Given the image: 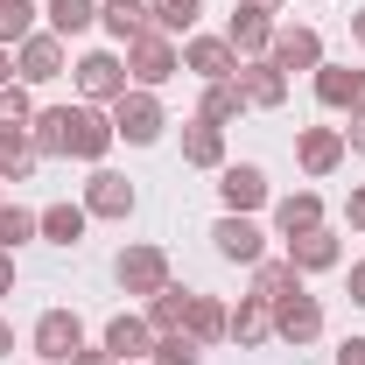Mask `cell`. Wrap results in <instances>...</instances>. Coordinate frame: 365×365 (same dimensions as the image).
<instances>
[{
  "mask_svg": "<svg viewBox=\"0 0 365 365\" xmlns=\"http://www.w3.org/2000/svg\"><path fill=\"white\" fill-rule=\"evenodd\" d=\"M36 36V0H0V49Z\"/></svg>",
  "mask_w": 365,
  "mask_h": 365,
  "instance_id": "obj_32",
  "label": "cell"
},
{
  "mask_svg": "<svg viewBox=\"0 0 365 365\" xmlns=\"http://www.w3.org/2000/svg\"><path fill=\"white\" fill-rule=\"evenodd\" d=\"M85 211L91 218H127V211H134V182L113 176V169H98V176L85 182Z\"/></svg>",
  "mask_w": 365,
  "mask_h": 365,
  "instance_id": "obj_14",
  "label": "cell"
},
{
  "mask_svg": "<svg viewBox=\"0 0 365 365\" xmlns=\"http://www.w3.org/2000/svg\"><path fill=\"white\" fill-rule=\"evenodd\" d=\"M317 330H323L317 295H302V288H295V295H281V302H274V337H288V344H309Z\"/></svg>",
  "mask_w": 365,
  "mask_h": 365,
  "instance_id": "obj_8",
  "label": "cell"
},
{
  "mask_svg": "<svg viewBox=\"0 0 365 365\" xmlns=\"http://www.w3.org/2000/svg\"><path fill=\"white\" fill-rule=\"evenodd\" d=\"M14 71H21L29 85L63 78V36H29V43H21V56H14Z\"/></svg>",
  "mask_w": 365,
  "mask_h": 365,
  "instance_id": "obj_16",
  "label": "cell"
},
{
  "mask_svg": "<svg viewBox=\"0 0 365 365\" xmlns=\"http://www.w3.org/2000/svg\"><path fill=\"white\" fill-rule=\"evenodd\" d=\"M225 302H218V295H190V317H182V330H190V337H197V344H218V337H225Z\"/></svg>",
  "mask_w": 365,
  "mask_h": 365,
  "instance_id": "obj_23",
  "label": "cell"
},
{
  "mask_svg": "<svg viewBox=\"0 0 365 365\" xmlns=\"http://www.w3.org/2000/svg\"><path fill=\"white\" fill-rule=\"evenodd\" d=\"M85 204H49L43 211V239H56V246H78V239H85Z\"/></svg>",
  "mask_w": 365,
  "mask_h": 365,
  "instance_id": "obj_26",
  "label": "cell"
},
{
  "mask_svg": "<svg viewBox=\"0 0 365 365\" xmlns=\"http://www.w3.org/2000/svg\"><path fill=\"white\" fill-rule=\"evenodd\" d=\"M7 78H14V63H7V49H0V85H7Z\"/></svg>",
  "mask_w": 365,
  "mask_h": 365,
  "instance_id": "obj_45",
  "label": "cell"
},
{
  "mask_svg": "<svg viewBox=\"0 0 365 365\" xmlns=\"http://www.w3.org/2000/svg\"><path fill=\"white\" fill-rule=\"evenodd\" d=\"M113 120L98 113V106H63V155H78V162H98L106 148H113Z\"/></svg>",
  "mask_w": 365,
  "mask_h": 365,
  "instance_id": "obj_2",
  "label": "cell"
},
{
  "mask_svg": "<svg viewBox=\"0 0 365 365\" xmlns=\"http://www.w3.org/2000/svg\"><path fill=\"white\" fill-rule=\"evenodd\" d=\"M337 365H365V337H344L337 344Z\"/></svg>",
  "mask_w": 365,
  "mask_h": 365,
  "instance_id": "obj_36",
  "label": "cell"
},
{
  "mask_svg": "<svg viewBox=\"0 0 365 365\" xmlns=\"http://www.w3.org/2000/svg\"><path fill=\"white\" fill-rule=\"evenodd\" d=\"M239 106H246V98H239V85H204V106H197V120H211V127H225V120H239Z\"/></svg>",
  "mask_w": 365,
  "mask_h": 365,
  "instance_id": "obj_31",
  "label": "cell"
},
{
  "mask_svg": "<svg viewBox=\"0 0 365 365\" xmlns=\"http://www.w3.org/2000/svg\"><path fill=\"white\" fill-rule=\"evenodd\" d=\"M288 260L302 274H323V267H337V239L317 225V232H302V239H288Z\"/></svg>",
  "mask_w": 365,
  "mask_h": 365,
  "instance_id": "obj_24",
  "label": "cell"
},
{
  "mask_svg": "<svg viewBox=\"0 0 365 365\" xmlns=\"http://www.w3.org/2000/svg\"><path fill=\"white\" fill-rule=\"evenodd\" d=\"M351 302H365V260L351 267Z\"/></svg>",
  "mask_w": 365,
  "mask_h": 365,
  "instance_id": "obj_41",
  "label": "cell"
},
{
  "mask_svg": "<svg viewBox=\"0 0 365 365\" xmlns=\"http://www.w3.org/2000/svg\"><path fill=\"white\" fill-rule=\"evenodd\" d=\"M113 134H127L134 148H148V140L162 134V98L140 85V91H120L113 98Z\"/></svg>",
  "mask_w": 365,
  "mask_h": 365,
  "instance_id": "obj_3",
  "label": "cell"
},
{
  "mask_svg": "<svg viewBox=\"0 0 365 365\" xmlns=\"http://www.w3.org/2000/svg\"><path fill=\"white\" fill-rule=\"evenodd\" d=\"M211 239H218V253H225V260H239V267H260V225H253V218L225 211V218L211 225Z\"/></svg>",
  "mask_w": 365,
  "mask_h": 365,
  "instance_id": "obj_12",
  "label": "cell"
},
{
  "mask_svg": "<svg viewBox=\"0 0 365 365\" xmlns=\"http://www.w3.org/2000/svg\"><path fill=\"white\" fill-rule=\"evenodd\" d=\"M36 351H43V365H71L85 351V323L71 317V309H43L36 317Z\"/></svg>",
  "mask_w": 365,
  "mask_h": 365,
  "instance_id": "obj_5",
  "label": "cell"
},
{
  "mask_svg": "<svg viewBox=\"0 0 365 365\" xmlns=\"http://www.w3.org/2000/svg\"><path fill=\"white\" fill-rule=\"evenodd\" d=\"M0 351H14V330H7V323H0Z\"/></svg>",
  "mask_w": 365,
  "mask_h": 365,
  "instance_id": "obj_44",
  "label": "cell"
},
{
  "mask_svg": "<svg viewBox=\"0 0 365 365\" xmlns=\"http://www.w3.org/2000/svg\"><path fill=\"white\" fill-rule=\"evenodd\" d=\"M239 7H260V14H274V7H281V0H239Z\"/></svg>",
  "mask_w": 365,
  "mask_h": 365,
  "instance_id": "obj_43",
  "label": "cell"
},
{
  "mask_svg": "<svg viewBox=\"0 0 365 365\" xmlns=\"http://www.w3.org/2000/svg\"><path fill=\"white\" fill-rule=\"evenodd\" d=\"M36 162H43V155H36L29 127H0V182H21Z\"/></svg>",
  "mask_w": 365,
  "mask_h": 365,
  "instance_id": "obj_21",
  "label": "cell"
},
{
  "mask_svg": "<svg viewBox=\"0 0 365 365\" xmlns=\"http://www.w3.org/2000/svg\"><path fill=\"white\" fill-rule=\"evenodd\" d=\"M113 274H120L127 295H162V288H169V253H162V246H127V253L113 260Z\"/></svg>",
  "mask_w": 365,
  "mask_h": 365,
  "instance_id": "obj_4",
  "label": "cell"
},
{
  "mask_svg": "<svg viewBox=\"0 0 365 365\" xmlns=\"http://www.w3.org/2000/svg\"><path fill=\"white\" fill-rule=\"evenodd\" d=\"M182 162H190V169H218V162H225V134H218L211 120H190V127H182Z\"/></svg>",
  "mask_w": 365,
  "mask_h": 365,
  "instance_id": "obj_20",
  "label": "cell"
},
{
  "mask_svg": "<svg viewBox=\"0 0 365 365\" xmlns=\"http://www.w3.org/2000/svg\"><path fill=\"white\" fill-rule=\"evenodd\" d=\"M351 43H365V7H359V14H351Z\"/></svg>",
  "mask_w": 365,
  "mask_h": 365,
  "instance_id": "obj_42",
  "label": "cell"
},
{
  "mask_svg": "<svg viewBox=\"0 0 365 365\" xmlns=\"http://www.w3.org/2000/svg\"><path fill=\"white\" fill-rule=\"evenodd\" d=\"M98 21H106L120 43H134V36L155 29V7H148V0H106V7H98Z\"/></svg>",
  "mask_w": 365,
  "mask_h": 365,
  "instance_id": "obj_19",
  "label": "cell"
},
{
  "mask_svg": "<svg viewBox=\"0 0 365 365\" xmlns=\"http://www.w3.org/2000/svg\"><path fill=\"white\" fill-rule=\"evenodd\" d=\"M106 351H113L120 365L148 359V351H155V323H148V317H113V323H106Z\"/></svg>",
  "mask_w": 365,
  "mask_h": 365,
  "instance_id": "obj_17",
  "label": "cell"
},
{
  "mask_svg": "<svg viewBox=\"0 0 365 365\" xmlns=\"http://www.w3.org/2000/svg\"><path fill=\"white\" fill-rule=\"evenodd\" d=\"M344 211H351V225L365 232V190H351V204H344Z\"/></svg>",
  "mask_w": 365,
  "mask_h": 365,
  "instance_id": "obj_38",
  "label": "cell"
},
{
  "mask_svg": "<svg viewBox=\"0 0 365 365\" xmlns=\"http://www.w3.org/2000/svg\"><path fill=\"white\" fill-rule=\"evenodd\" d=\"M78 91H85V106H113L127 91V63L113 49H91L85 63H78Z\"/></svg>",
  "mask_w": 365,
  "mask_h": 365,
  "instance_id": "obj_6",
  "label": "cell"
},
{
  "mask_svg": "<svg viewBox=\"0 0 365 365\" xmlns=\"http://www.w3.org/2000/svg\"><path fill=\"white\" fill-rule=\"evenodd\" d=\"M182 317H190V288H162V295H148V323H155V337L162 330H182Z\"/></svg>",
  "mask_w": 365,
  "mask_h": 365,
  "instance_id": "obj_27",
  "label": "cell"
},
{
  "mask_svg": "<svg viewBox=\"0 0 365 365\" xmlns=\"http://www.w3.org/2000/svg\"><path fill=\"white\" fill-rule=\"evenodd\" d=\"M29 232H43V211H21V204H0V246L14 253V239H29Z\"/></svg>",
  "mask_w": 365,
  "mask_h": 365,
  "instance_id": "obj_34",
  "label": "cell"
},
{
  "mask_svg": "<svg viewBox=\"0 0 365 365\" xmlns=\"http://www.w3.org/2000/svg\"><path fill=\"white\" fill-rule=\"evenodd\" d=\"M218 197H225V211L246 218V211H260V204H267V176H260L253 162H232L225 176H218Z\"/></svg>",
  "mask_w": 365,
  "mask_h": 365,
  "instance_id": "obj_11",
  "label": "cell"
},
{
  "mask_svg": "<svg viewBox=\"0 0 365 365\" xmlns=\"http://www.w3.org/2000/svg\"><path fill=\"white\" fill-rule=\"evenodd\" d=\"M295 155H302V169H309V176H330V169L344 162V134H337V127H302Z\"/></svg>",
  "mask_w": 365,
  "mask_h": 365,
  "instance_id": "obj_18",
  "label": "cell"
},
{
  "mask_svg": "<svg viewBox=\"0 0 365 365\" xmlns=\"http://www.w3.org/2000/svg\"><path fill=\"white\" fill-rule=\"evenodd\" d=\"M148 359H155V365H204V344H197L190 330H162Z\"/></svg>",
  "mask_w": 365,
  "mask_h": 365,
  "instance_id": "obj_30",
  "label": "cell"
},
{
  "mask_svg": "<svg viewBox=\"0 0 365 365\" xmlns=\"http://www.w3.org/2000/svg\"><path fill=\"white\" fill-rule=\"evenodd\" d=\"M232 85H239V98H246V106H281V98H288V78L274 71L267 56H246V63L232 71Z\"/></svg>",
  "mask_w": 365,
  "mask_h": 365,
  "instance_id": "obj_10",
  "label": "cell"
},
{
  "mask_svg": "<svg viewBox=\"0 0 365 365\" xmlns=\"http://www.w3.org/2000/svg\"><path fill=\"white\" fill-rule=\"evenodd\" d=\"M182 71H197L204 85H225L232 71H239V56H232L225 36H190V43H182Z\"/></svg>",
  "mask_w": 365,
  "mask_h": 365,
  "instance_id": "obj_7",
  "label": "cell"
},
{
  "mask_svg": "<svg viewBox=\"0 0 365 365\" xmlns=\"http://www.w3.org/2000/svg\"><path fill=\"white\" fill-rule=\"evenodd\" d=\"M317 98H323V106H359V71L317 63Z\"/></svg>",
  "mask_w": 365,
  "mask_h": 365,
  "instance_id": "obj_29",
  "label": "cell"
},
{
  "mask_svg": "<svg viewBox=\"0 0 365 365\" xmlns=\"http://www.w3.org/2000/svg\"><path fill=\"white\" fill-rule=\"evenodd\" d=\"M197 14H204L197 0H155V29H162V36H190Z\"/></svg>",
  "mask_w": 365,
  "mask_h": 365,
  "instance_id": "obj_33",
  "label": "cell"
},
{
  "mask_svg": "<svg viewBox=\"0 0 365 365\" xmlns=\"http://www.w3.org/2000/svg\"><path fill=\"white\" fill-rule=\"evenodd\" d=\"M274 225H281V239H302V232L323 225V204L309 197V190H295V197H281V204H274Z\"/></svg>",
  "mask_w": 365,
  "mask_h": 365,
  "instance_id": "obj_22",
  "label": "cell"
},
{
  "mask_svg": "<svg viewBox=\"0 0 365 365\" xmlns=\"http://www.w3.org/2000/svg\"><path fill=\"white\" fill-rule=\"evenodd\" d=\"M344 140H351V148L365 155V113H351V134H344Z\"/></svg>",
  "mask_w": 365,
  "mask_h": 365,
  "instance_id": "obj_40",
  "label": "cell"
},
{
  "mask_svg": "<svg viewBox=\"0 0 365 365\" xmlns=\"http://www.w3.org/2000/svg\"><path fill=\"white\" fill-rule=\"evenodd\" d=\"M267 63L288 78V71H317L323 63V43H317V29H274V49H267Z\"/></svg>",
  "mask_w": 365,
  "mask_h": 365,
  "instance_id": "obj_9",
  "label": "cell"
},
{
  "mask_svg": "<svg viewBox=\"0 0 365 365\" xmlns=\"http://www.w3.org/2000/svg\"><path fill=\"white\" fill-rule=\"evenodd\" d=\"M7 295H14V253L0 246V302H7Z\"/></svg>",
  "mask_w": 365,
  "mask_h": 365,
  "instance_id": "obj_37",
  "label": "cell"
},
{
  "mask_svg": "<svg viewBox=\"0 0 365 365\" xmlns=\"http://www.w3.org/2000/svg\"><path fill=\"white\" fill-rule=\"evenodd\" d=\"M71 365H120V359H113V351H78Z\"/></svg>",
  "mask_w": 365,
  "mask_h": 365,
  "instance_id": "obj_39",
  "label": "cell"
},
{
  "mask_svg": "<svg viewBox=\"0 0 365 365\" xmlns=\"http://www.w3.org/2000/svg\"><path fill=\"white\" fill-rule=\"evenodd\" d=\"M225 43H232L239 63H246V56H267V49H274V21L260 14V7H239V14H232V29H225Z\"/></svg>",
  "mask_w": 365,
  "mask_h": 365,
  "instance_id": "obj_15",
  "label": "cell"
},
{
  "mask_svg": "<svg viewBox=\"0 0 365 365\" xmlns=\"http://www.w3.org/2000/svg\"><path fill=\"white\" fill-rule=\"evenodd\" d=\"M295 288H302V267H295V260H260V267H253V295H267V302L295 295Z\"/></svg>",
  "mask_w": 365,
  "mask_h": 365,
  "instance_id": "obj_25",
  "label": "cell"
},
{
  "mask_svg": "<svg viewBox=\"0 0 365 365\" xmlns=\"http://www.w3.org/2000/svg\"><path fill=\"white\" fill-rule=\"evenodd\" d=\"M225 337H232V344H246V351L267 344V337H274V302H267V295H246V302L225 317Z\"/></svg>",
  "mask_w": 365,
  "mask_h": 365,
  "instance_id": "obj_13",
  "label": "cell"
},
{
  "mask_svg": "<svg viewBox=\"0 0 365 365\" xmlns=\"http://www.w3.org/2000/svg\"><path fill=\"white\" fill-rule=\"evenodd\" d=\"M29 120H36L29 91H21V85H0V127H29Z\"/></svg>",
  "mask_w": 365,
  "mask_h": 365,
  "instance_id": "obj_35",
  "label": "cell"
},
{
  "mask_svg": "<svg viewBox=\"0 0 365 365\" xmlns=\"http://www.w3.org/2000/svg\"><path fill=\"white\" fill-rule=\"evenodd\" d=\"M182 71V49L169 43V36H162V29H148V36H134V43H127V78H134V85H169V78H176Z\"/></svg>",
  "mask_w": 365,
  "mask_h": 365,
  "instance_id": "obj_1",
  "label": "cell"
},
{
  "mask_svg": "<svg viewBox=\"0 0 365 365\" xmlns=\"http://www.w3.org/2000/svg\"><path fill=\"white\" fill-rule=\"evenodd\" d=\"M98 21V0H49V36H85Z\"/></svg>",
  "mask_w": 365,
  "mask_h": 365,
  "instance_id": "obj_28",
  "label": "cell"
}]
</instances>
